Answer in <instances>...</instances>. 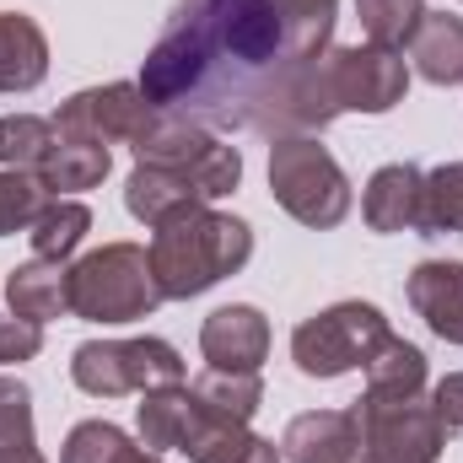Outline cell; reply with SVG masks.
<instances>
[{
    "label": "cell",
    "mask_w": 463,
    "mask_h": 463,
    "mask_svg": "<svg viewBox=\"0 0 463 463\" xmlns=\"http://www.w3.org/2000/svg\"><path fill=\"white\" fill-rule=\"evenodd\" d=\"M71 383L92 399H118V393H151L167 383H184V355L156 340H87L71 350Z\"/></svg>",
    "instance_id": "52a82bcc"
},
{
    "label": "cell",
    "mask_w": 463,
    "mask_h": 463,
    "mask_svg": "<svg viewBox=\"0 0 463 463\" xmlns=\"http://www.w3.org/2000/svg\"><path fill=\"white\" fill-rule=\"evenodd\" d=\"M361 372H366V393H393V399L426 393V350L399 340V335H388L383 345L372 350V361Z\"/></svg>",
    "instance_id": "603a6c76"
},
{
    "label": "cell",
    "mask_w": 463,
    "mask_h": 463,
    "mask_svg": "<svg viewBox=\"0 0 463 463\" xmlns=\"http://www.w3.org/2000/svg\"><path fill=\"white\" fill-rule=\"evenodd\" d=\"M135 87L156 114L269 140L318 135L340 118L324 54L286 60L275 0H178Z\"/></svg>",
    "instance_id": "6da1fadb"
},
{
    "label": "cell",
    "mask_w": 463,
    "mask_h": 463,
    "mask_svg": "<svg viewBox=\"0 0 463 463\" xmlns=\"http://www.w3.org/2000/svg\"><path fill=\"white\" fill-rule=\"evenodd\" d=\"M355 431L366 463H437L448 448V426L437 420L431 399H393V393H361L355 399Z\"/></svg>",
    "instance_id": "ba28073f"
},
{
    "label": "cell",
    "mask_w": 463,
    "mask_h": 463,
    "mask_svg": "<svg viewBox=\"0 0 463 463\" xmlns=\"http://www.w3.org/2000/svg\"><path fill=\"white\" fill-rule=\"evenodd\" d=\"M151 103L135 81H109V87H87L71 92L54 109V135L65 140H92V146H118V140H140V129L151 124Z\"/></svg>",
    "instance_id": "30bf717a"
},
{
    "label": "cell",
    "mask_w": 463,
    "mask_h": 463,
    "mask_svg": "<svg viewBox=\"0 0 463 463\" xmlns=\"http://www.w3.org/2000/svg\"><path fill=\"white\" fill-rule=\"evenodd\" d=\"M124 463H162V453H151V448H135Z\"/></svg>",
    "instance_id": "e575fe53"
},
{
    "label": "cell",
    "mask_w": 463,
    "mask_h": 463,
    "mask_svg": "<svg viewBox=\"0 0 463 463\" xmlns=\"http://www.w3.org/2000/svg\"><path fill=\"white\" fill-rule=\"evenodd\" d=\"M269 194L275 205L313 232H329L350 216V178L318 135H280L269 140Z\"/></svg>",
    "instance_id": "277c9868"
},
{
    "label": "cell",
    "mask_w": 463,
    "mask_h": 463,
    "mask_svg": "<svg viewBox=\"0 0 463 463\" xmlns=\"http://www.w3.org/2000/svg\"><path fill=\"white\" fill-rule=\"evenodd\" d=\"M54 194L43 189V178L33 167H0V237H16L38 222V211Z\"/></svg>",
    "instance_id": "83f0119b"
},
{
    "label": "cell",
    "mask_w": 463,
    "mask_h": 463,
    "mask_svg": "<svg viewBox=\"0 0 463 463\" xmlns=\"http://www.w3.org/2000/svg\"><path fill=\"white\" fill-rule=\"evenodd\" d=\"M129 453H135V442H129L124 426H114V420H81V426H71V437L60 448V463H124Z\"/></svg>",
    "instance_id": "f1b7e54d"
},
{
    "label": "cell",
    "mask_w": 463,
    "mask_h": 463,
    "mask_svg": "<svg viewBox=\"0 0 463 463\" xmlns=\"http://www.w3.org/2000/svg\"><path fill=\"white\" fill-rule=\"evenodd\" d=\"M410 60L431 87H458L463 81V16L453 11H426L415 38H410Z\"/></svg>",
    "instance_id": "7402d4cb"
},
{
    "label": "cell",
    "mask_w": 463,
    "mask_h": 463,
    "mask_svg": "<svg viewBox=\"0 0 463 463\" xmlns=\"http://www.w3.org/2000/svg\"><path fill=\"white\" fill-rule=\"evenodd\" d=\"M194 410L205 420H227V426H248L264 404V377L259 372H227V366H205L194 383Z\"/></svg>",
    "instance_id": "e0dca14e"
},
{
    "label": "cell",
    "mask_w": 463,
    "mask_h": 463,
    "mask_svg": "<svg viewBox=\"0 0 463 463\" xmlns=\"http://www.w3.org/2000/svg\"><path fill=\"white\" fill-rule=\"evenodd\" d=\"M87 232H92V211H87V200H65V194H54V200L38 211V222L27 227V237H33V259H71V253L81 248Z\"/></svg>",
    "instance_id": "cb8c5ba5"
},
{
    "label": "cell",
    "mask_w": 463,
    "mask_h": 463,
    "mask_svg": "<svg viewBox=\"0 0 463 463\" xmlns=\"http://www.w3.org/2000/svg\"><path fill=\"white\" fill-rule=\"evenodd\" d=\"M355 16H361L366 43H377V49H410L415 27L426 16V0H355Z\"/></svg>",
    "instance_id": "4316f807"
},
{
    "label": "cell",
    "mask_w": 463,
    "mask_h": 463,
    "mask_svg": "<svg viewBox=\"0 0 463 463\" xmlns=\"http://www.w3.org/2000/svg\"><path fill=\"white\" fill-rule=\"evenodd\" d=\"M109 167H114L109 146H92V140H65V135H54V146L43 151V162H38L33 173L43 178V189H49V194H65V200H76V194L98 189V184L109 178Z\"/></svg>",
    "instance_id": "d6986e66"
},
{
    "label": "cell",
    "mask_w": 463,
    "mask_h": 463,
    "mask_svg": "<svg viewBox=\"0 0 463 463\" xmlns=\"http://www.w3.org/2000/svg\"><path fill=\"white\" fill-rule=\"evenodd\" d=\"M200 350L211 366H227V372H259L264 355H269V318L248 302H232L216 307L205 324H200Z\"/></svg>",
    "instance_id": "8fae6325"
},
{
    "label": "cell",
    "mask_w": 463,
    "mask_h": 463,
    "mask_svg": "<svg viewBox=\"0 0 463 463\" xmlns=\"http://www.w3.org/2000/svg\"><path fill=\"white\" fill-rule=\"evenodd\" d=\"M43 350V324H27V318H0V366H16V361H33Z\"/></svg>",
    "instance_id": "1f68e13d"
},
{
    "label": "cell",
    "mask_w": 463,
    "mask_h": 463,
    "mask_svg": "<svg viewBox=\"0 0 463 463\" xmlns=\"http://www.w3.org/2000/svg\"><path fill=\"white\" fill-rule=\"evenodd\" d=\"M49 76V38L33 16L0 11V92H33Z\"/></svg>",
    "instance_id": "2e32d148"
},
{
    "label": "cell",
    "mask_w": 463,
    "mask_h": 463,
    "mask_svg": "<svg viewBox=\"0 0 463 463\" xmlns=\"http://www.w3.org/2000/svg\"><path fill=\"white\" fill-rule=\"evenodd\" d=\"M162 307L151 253L140 242H103L71 264V318L87 324H140Z\"/></svg>",
    "instance_id": "3957f363"
},
{
    "label": "cell",
    "mask_w": 463,
    "mask_h": 463,
    "mask_svg": "<svg viewBox=\"0 0 463 463\" xmlns=\"http://www.w3.org/2000/svg\"><path fill=\"white\" fill-rule=\"evenodd\" d=\"M420 189H426V173L415 162H388L366 178L361 189V216L372 232H415L420 227Z\"/></svg>",
    "instance_id": "5bb4252c"
},
{
    "label": "cell",
    "mask_w": 463,
    "mask_h": 463,
    "mask_svg": "<svg viewBox=\"0 0 463 463\" xmlns=\"http://www.w3.org/2000/svg\"><path fill=\"white\" fill-rule=\"evenodd\" d=\"M189 426H194V393L184 383H167V388L140 393V404H135V437H140V448L178 453L184 437H189Z\"/></svg>",
    "instance_id": "44dd1931"
},
{
    "label": "cell",
    "mask_w": 463,
    "mask_h": 463,
    "mask_svg": "<svg viewBox=\"0 0 463 463\" xmlns=\"http://www.w3.org/2000/svg\"><path fill=\"white\" fill-rule=\"evenodd\" d=\"M324 71H329V92L340 103V114H393L410 92V65L399 49H377V43H329L324 49Z\"/></svg>",
    "instance_id": "9c48e42d"
},
{
    "label": "cell",
    "mask_w": 463,
    "mask_h": 463,
    "mask_svg": "<svg viewBox=\"0 0 463 463\" xmlns=\"http://www.w3.org/2000/svg\"><path fill=\"white\" fill-rule=\"evenodd\" d=\"M5 302L27 324L71 318V264L65 259H27L5 275Z\"/></svg>",
    "instance_id": "9a60e30c"
},
{
    "label": "cell",
    "mask_w": 463,
    "mask_h": 463,
    "mask_svg": "<svg viewBox=\"0 0 463 463\" xmlns=\"http://www.w3.org/2000/svg\"><path fill=\"white\" fill-rule=\"evenodd\" d=\"M33 442V388L22 377H0V448Z\"/></svg>",
    "instance_id": "4dcf8cb0"
},
{
    "label": "cell",
    "mask_w": 463,
    "mask_h": 463,
    "mask_svg": "<svg viewBox=\"0 0 463 463\" xmlns=\"http://www.w3.org/2000/svg\"><path fill=\"white\" fill-rule=\"evenodd\" d=\"M388 335L393 329H388V318H383L377 302H335V307H324V313H313V318L297 324L291 361H297L302 377L329 383V377H345L355 366H366L372 350L383 345Z\"/></svg>",
    "instance_id": "8992f818"
},
{
    "label": "cell",
    "mask_w": 463,
    "mask_h": 463,
    "mask_svg": "<svg viewBox=\"0 0 463 463\" xmlns=\"http://www.w3.org/2000/svg\"><path fill=\"white\" fill-rule=\"evenodd\" d=\"M431 410H437V420L448 426V437L463 431V372H448V377L431 388Z\"/></svg>",
    "instance_id": "d6a6232c"
},
{
    "label": "cell",
    "mask_w": 463,
    "mask_h": 463,
    "mask_svg": "<svg viewBox=\"0 0 463 463\" xmlns=\"http://www.w3.org/2000/svg\"><path fill=\"white\" fill-rule=\"evenodd\" d=\"M146 253H151L162 302H189V297H205L211 286H222L253 259V227L227 211L189 205V211L167 216L162 227H151Z\"/></svg>",
    "instance_id": "7a4b0ae2"
},
{
    "label": "cell",
    "mask_w": 463,
    "mask_h": 463,
    "mask_svg": "<svg viewBox=\"0 0 463 463\" xmlns=\"http://www.w3.org/2000/svg\"><path fill=\"white\" fill-rule=\"evenodd\" d=\"M286 22V60H318L335 38V11L340 0H275Z\"/></svg>",
    "instance_id": "d4e9b609"
},
{
    "label": "cell",
    "mask_w": 463,
    "mask_h": 463,
    "mask_svg": "<svg viewBox=\"0 0 463 463\" xmlns=\"http://www.w3.org/2000/svg\"><path fill=\"white\" fill-rule=\"evenodd\" d=\"M189 463H280V448L248 426H227V420H205L194 410V426L178 448Z\"/></svg>",
    "instance_id": "ac0fdd59"
},
{
    "label": "cell",
    "mask_w": 463,
    "mask_h": 463,
    "mask_svg": "<svg viewBox=\"0 0 463 463\" xmlns=\"http://www.w3.org/2000/svg\"><path fill=\"white\" fill-rule=\"evenodd\" d=\"M189 205H205V200L194 194L189 178H178V173H167V167L135 162V173L124 178V211H129L135 222H146V227H162L167 216H178V211H189Z\"/></svg>",
    "instance_id": "ffe728a7"
},
{
    "label": "cell",
    "mask_w": 463,
    "mask_h": 463,
    "mask_svg": "<svg viewBox=\"0 0 463 463\" xmlns=\"http://www.w3.org/2000/svg\"><path fill=\"white\" fill-rule=\"evenodd\" d=\"M404 297L415 307V318H426V329L448 345H463V264L458 259H426L410 269Z\"/></svg>",
    "instance_id": "7c38bea8"
},
{
    "label": "cell",
    "mask_w": 463,
    "mask_h": 463,
    "mask_svg": "<svg viewBox=\"0 0 463 463\" xmlns=\"http://www.w3.org/2000/svg\"><path fill=\"white\" fill-rule=\"evenodd\" d=\"M49 146H54V118H38V114L0 118V167H38Z\"/></svg>",
    "instance_id": "f546056e"
},
{
    "label": "cell",
    "mask_w": 463,
    "mask_h": 463,
    "mask_svg": "<svg viewBox=\"0 0 463 463\" xmlns=\"http://www.w3.org/2000/svg\"><path fill=\"white\" fill-rule=\"evenodd\" d=\"M0 463H49L38 453V442H11V448H0Z\"/></svg>",
    "instance_id": "836d02e7"
},
{
    "label": "cell",
    "mask_w": 463,
    "mask_h": 463,
    "mask_svg": "<svg viewBox=\"0 0 463 463\" xmlns=\"http://www.w3.org/2000/svg\"><path fill=\"white\" fill-rule=\"evenodd\" d=\"M280 458L286 463H366L361 431L350 410H307L286 426L280 437Z\"/></svg>",
    "instance_id": "4fadbf2b"
},
{
    "label": "cell",
    "mask_w": 463,
    "mask_h": 463,
    "mask_svg": "<svg viewBox=\"0 0 463 463\" xmlns=\"http://www.w3.org/2000/svg\"><path fill=\"white\" fill-rule=\"evenodd\" d=\"M420 237H448L463 232V162H442L426 173L420 189Z\"/></svg>",
    "instance_id": "484cf974"
},
{
    "label": "cell",
    "mask_w": 463,
    "mask_h": 463,
    "mask_svg": "<svg viewBox=\"0 0 463 463\" xmlns=\"http://www.w3.org/2000/svg\"><path fill=\"white\" fill-rule=\"evenodd\" d=\"M129 151H135V162H151V167H167V173L189 178L205 205L242 184V151L227 146L216 129L194 124V118L151 114V124L140 129V140Z\"/></svg>",
    "instance_id": "5b68a950"
}]
</instances>
